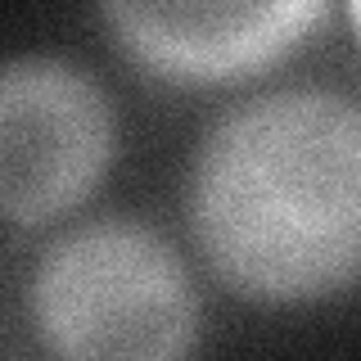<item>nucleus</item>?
Instances as JSON below:
<instances>
[{"label": "nucleus", "instance_id": "obj_4", "mask_svg": "<svg viewBox=\"0 0 361 361\" xmlns=\"http://www.w3.org/2000/svg\"><path fill=\"white\" fill-rule=\"evenodd\" d=\"M118 50L163 86H240L285 63L330 0H99Z\"/></svg>", "mask_w": 361, "mask_h": 361}, {"label": "nucleus", "instance_id": "obj_1", "mask_svg": "<svg viewBox=\"0 0 361 361\" xmlns=\"http://www.w3.org/2000/svg\"><path fill=\"white\" fill-rule=\"evenodd\" d=\"M190 231L212 276L262 307L361 285V104L330 90L235 104L190 167Z\"/></svg>", "mask_w": 361, "mask_h": 361}, {"label": "nucleus", "instance_id": "obj_5", "mask_svg": "<svg viewBox=\"0 0 361 361\" xmlns=\"http://www.w3.org/2000/svg\"><path fill=\"white\" fill-rule=\"evenodd\" d=\"M348 14H353V27H357V41H361V0H348Z\"/></svg>", "mask_w": 361, "mask_h": 361}, {"label": "nucleus", "instance_id": "obj_3", "mask_svg": "<svg viewBox=\"0 0 361 361\" xmlns=\"http://www.w3.org/2000/svg\"><path fill=\"white\" fill-rule=\"evenodd\" d=\"M118 154V113L90 73L23 54L0 73V212L50 226L95 195Z\"/></svg>", "mask_w": 361, "mask_h": 361}, {"label": "nucleus", "instance_id": "obj_2", "mask_svg": "<svg viewBox=\"0 0 361 361\" xmlns=\"http://www.w3.org/2000/svg\"><path fill=\"white\" fill-rule=\"evenodd\" d=\"M27 321L45 353L68 361H176L199 343V293L154 226L104 217L41 253Z\"/></svg>", "mask_w": 361, "mask_h": 361}]
</instances>
